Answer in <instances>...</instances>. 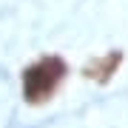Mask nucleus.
<instances>
[{
    "label": "nucleus",
    "mask_w": 128,
    "mask_h": 128,
    "mask_svg": "<svg viewBox=\"0 0 128 128\" xmlns=\"http://www.w3.org/2000/svg\"><path fill=\"white\" fill-rule=\"evenodd\" d=\"M66 77V63L60 57H43L32 63L23 71V97L26 102H46L51 94L57 91V86Z\"/></svg>",
    "instance_id": "f257e3e1"
},
{
    "label": "nucleus",
    "mask_w": 128,
    "mask_h": 128,
    "mask_svg": "<svg viewBox=\"0 0 128 128\" xmlns=\"http://www.w3.org/2000/svg\"><path fill=\"white\" fill-rule=\"evenodd\" d=\"M117 66H120V51H111V54H105L102 60H94L91 66H88L86 68V74L88 77H97V80H108L111 74L117 71Z\"/></svg>",
    "instance_id": "f03ea898"
}]
</instances>
